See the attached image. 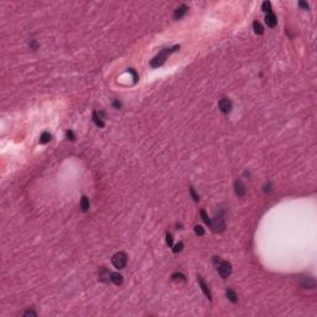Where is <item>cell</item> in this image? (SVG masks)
Listing matches in <instances>:
<instances>
[{"mask_svg":"<svg viewBox=\"0 0 317 317\" xmlns=\"http://www.w3.org/2000/svg\"><path fill=\"white\" fill-rule=\"evenodd\" d=\"M177 50H180V46H175L174 48H165V50H162L157 56H155V57L151 60V62H150L151 67H154V68L160 67L166 61L167 56H169L170 53H172V52H175V51H177Z\"/></svg>","mask_w":317,"mask_h":317,"instance_id":"1","label":"cell"},{"mask_svg":"<svg viewBox=\"0 0 317 317\" xmlns=\"http://www.w3.org/2000/svg\"><path fill=\"white\" fill-rule=\"evenodd\" d=\"M126 262H128V258L124 252H119V253L114 254L113 258H111V264L117 269H124L126 265Z\"/></svg>","mask_w":317,"mask_h":317,"instance_id":"2","label":"cell"},{"mask_svg":"<svg viewBox=\"0 0 317 317\" xmlns=\"http://www.w3.org/2000/svg\"><path fill=\"white\" fill-rule=\"evenodd\" d=\"M211 227L214 232H223L226 229V223H224V218L223 216H217L213 218V220H211Z\"/></svg>","mask_w":317,"mask_h":317,"instance_id":"3","label":"cell"},{"mask_svg":"<svg viewBox=\"0 0 317 317\" xmlns=\"http://www.w3.org/2000/svg\"><path fill=\"white\" fill-rule=\"evenodd\" d=\"M218 273H219L220 277H223V279L228 277V276L232 274V265H231L228 262H222V263H219V265H218Z\"/></svg>","mask_w":317,"mask_h":317,"instance_id":"4","label":"cell"},{"mask_svg":"<svg viewBox=\"0 0 317 317\" xmlns=\"http://www.w3.org/2000/svg\"><path fill=\"white\" fill-rule=\"evenodd\" d=\"M218 107H219V109H220V111L222 113H224V114H228L229 111L232 110V102H231V99H228V98H222L219 102H218Z\"/></svg>","mask_w":317,"mask_h":317,"instance_id":"5","label":"cell"},{"mask_svg":"<svg viewBox=\"0 0 317 317\" xmlns=\"http://www.w3.org/2000/svg\"><path fill=\"white\" fill-rule=\"evenodd\" d=\"M300 285L304 289H315L316 287V280H315V277H311V276L304 277L300 283Z\"/></svg>","mask_w":317,"mask_h":317,"instance_id":"6","label":"cell"},{"mask_svg":"<svg viewBox=\"0 0 317 317\" xmlns=\"http://www.w3.org/2000/svg\"><path fill=\"white\" fill-rule=\"evenodd\" d=\"M234 191L238 197H243L245 195V186L241 183V181H235L234 182Z\"/></svg>","mask_w":317,"mask_h":317,"instance_id":"7","label":"cell"},{"mask_svg":"<svg viewBox=\"0 0 317 317\" xmlns=\"http://www.w3.org/2000/svg\"><path fill=\"white\" fill-rule=\"evenodd\" d=\"M265 23L269 27H275L276 24H277V19H276V15L274 12H268V15L265 16Z\"/></svg>","mask_w":317,"mask_h":317,"instance_id":"8","label":"cell"},{"mask_svg":"<svg viewBox=\"0 0 317 317\" xmlns=\"http://www.w3.org/2000/svg\"><path fill=\"white\" fill-rule=\"evenodd\" d=\"M110 273L105 269V268H102L100 269V271H99V280L102 281V283H109V280H110Z\"/></svg>","mask_w":317,"mask_h":317,"instance_id":"9","label":"cell"},{"mask_svg":"<svg viewBox=\"0 0 317 317\" xmlns=\"http://www.w3.org/2000/svg\"><path fill=\"white\" fill-rule=\"evenodd\" d=\"M187 10H188V6H187V5H185V4H182L180 8L176 9V11H175V19H176V20L181 19L186 12H187Z\"/></svg>","mask_w":317,"mask_h":317,"instance_id":"10","label":"cell"},{"mask_svg":"<svg viewBox=\"0 0 317 317\" xmlns=\"http://www.w3.org/2000/svg\"><path fill=\"white\" fill-rule=\"evenodd\" d=\"M198 283H199V286H201V289H202V291H203V294L206 295L207 297H208V300H212V295H211V291H210V289H208V286L206 285V283H204L202 279L199 277L198 279Z\"/></svg>","mask_w":317,"mask_h":317,"instance_id":"11","label":"cell"},{"mask_svg":"<svg viewBox=\"0 0 317 317\" xmlns=\"http://www.w3.org/2000/svg\"><path fill=\"white\" fill-rule=\"evenodd\" d=\"M104 113H97V111H94L93 113V122L96 123V125L97 126H99V128H103L104 126V122L102 120V115H103Z\"/></svg>","mask_w":317,"mask_h":317,"instance_id":"12","label":"cell"},{"mask_svg":"<svg viewBox=\"0 0 317 317\" xmlns=\"http://www.w3.org/2000/svg\"><path fill=\"white\" fill-rule=\"evenodd\" d=\"M110 280L113 281L115 285H122L123 284V276L119 273H113L110 275Z\"/></svg>","mask_w":317,"mask_h":317,"instance_id":"13","label":"cell"},{"mask_svg":"<svg viewBox=\"0 0 317 317\" xmlns=\"http://www.w3.org/2000/svg\"><path fill=\"white\" fill-rule=\"evenodd\" d=\"M226 295H227V299H228L229 301H232L233 304H235V302L238 301V296H237V294H235L232 289H228V290L226 291Z\"/></svg>","mask_w":317,"mask_h":317,"instance_id":"14","label":"cell"},{"mask_svg":"<svg viewBox=\"0 0 317 317\" xmlns=\"http://www.w3.org/2000/svg\"><path fill=\"white\" fill-rule=\"evenodd\" d=\"M88 210H89V201H88V198L86 196H83L82 199H81V211L82 212H87Z\"/></svg>","mask_w":317,"mask_h":317,"instance_id":"15","label":"cell"},{"mask_svg":"<svg viewBox=\"0 0 317 317\" xmlns=\"http://www.w3.org/2000/svg\"><path fill=\"white\" fill-rule=\"evenodd\" d=\"M253 29H254V32L258 33V35H263V33H264V27L262 26V24L258 23V21H254Z\"/></svg>","mask_w":317,"mask_h":317,"instance_id":"16","label":"cell"},{"mask_svg":"<svg viewBox=\"0 0 317 317\" xmlns=\"http://www.w3.org/2000/svg\"><path fill=\"white\" fill-rule=\"evenodd\" d=\"M50 140H51V134L47 133V132H44L41 134V136H40V143L41 144H47Z\"/></svg>","mask_w":317,"mask_h":317,"instance_id":"17","label":"cell"},{"mask_svg":"<svg viewBox=\"0 0 317 317\" xmlns=\"http://www.w3.org/2000/svg\"><path fill=\"white\" fill-rule=\"evenodd\" d=\"M172 280H175V281H186V277H185V275L183 274H181V273H175V274H172Z\"/></svg>","mask_w":317,"mask_h":317,"instance_id":"18","label":"cell"},{"mask_svg":"<svg viewBox=\"0 0 317 317\" xmlns=\"http://www.w3.org/2000/svg\"><path fill=\"white\" fill-rule=\"evenodd\" d=\"M201 217H202L203 222L206 223L207 226H211V219L208 218V216H207V213H206V211H204V210H202V211H201Z\"/></svg>","mask_w":317,"mask_h":317,"instance_id":"19","label":"cell"},{"mask_svg":"<svg viewBox=\"0 0 317 317\" xmlns=\"http://www.w3.org/2000/svg\"><path fill=\"white\" fill-rule=\"evenodd\" d=\"M262 9H263V11H265V12H271V4H270V2H264Z\"/></svg>","mask_w":317,"mask_h":317,"instance_id":"20","label":"cell"},{"mask_svg":"<svg viewBox=\"0 0 317 317\" xmlns=\"http://www.w3.org/2000/svg\"><path fill=\"white\" fill-rule=\"evenodd\" d=\"M182 249H183V243H182V241H178V243L172 248V252H174V253H178V252H181Z\"/></svg>","mask_w":317,"mask_h":317,"instance_id":"21","label":"cell"},{"mask_svg":"<svg viewBox=\"0 0 317 317\" xmlns=\"http://www.w3.org/2000/svg\"><path fill=\"white\" fill-rule=\"evenodd\" d=\"M195 233H196L197 235H203V234H204L203 227H202V226H196V227H195Z\"/></svg>","mask_w":317,"mask_h":317,"instance_id":"22","label":"cell"},{"mask_svg":"<svg viewBox=\"0 0 317 317\" xmlns=\"http://www.w3.org/2000/svg\"><path fill=\"white\" fill-rule=\"evenodd\" d=\"M190 193H191V196H192V198H193L195 202H198V201H199V197H198V195L195 192V188H193V187L190 188Z\"/></svg>","mask_w":317,"mask_h":317,"instance_id":"23","label":"cell"},{"mask_svg":"<svg viewBox=\"0 0 317 317\" xmlns=\"http://www.w3.org/2000/svg\"><path fill=\"white\" fill-rule=\"evenodd\" d=\"M166 244L169 247H172V235L170 233L166 234Z\"/></svg>","mask_w":317,"mask_h":317,"instance_id":"24","label":"cell"},{"mask_svg":"<svg viewBox=\"0 0 317 317\" xmlns=\"http://www.w3.org/2000/svg\"><path fill=\"white\" fill-rule=\"evenodd\" d=\"M66 135H67L68 140H72V141H73L74 139H76V138H74V134H73V132H72V130H68V132L66 133Z\"/></svg>","mask_w":317,"mask_h":317,"instance_id":"25","label":"cell"},{"mask_svg":"<svg viewBox=\"0 0 317 317\" xmlns=\"http://www.w3.org/2000/svg\"><path fill=\"white\" fill-rule=\"evenodd\" d=\"M24 316L26 317V316H37L36 315V312L35 311H32V310H29V311H26L25 313H24Z\"/></svg>","mask_w":317,"mask_h":317,"instance_id":"26","label":"cell"},{"mask_svg":"<svg viewBox=\"0 0 317 317\" xmlns=\"http://www.w3.org/2000/svg\"><path fill=\"white\" fill-rule=\"evenodd\" d=\"M128 72H130V73L133 74V77H134V81L136 82V81H138V76H136V73H135V71H134L133 68H129V69H128Z\"/></svg>","mask_w":317,"mask_h":317,"instance_id":"27","label":"cell"},{"mask_svg":"<svg viewBox=\"0 0 317 317\" xmlns=\"http://www.w3.org/2000/svg\"><path fill=\"white\" fill-rule=\"evenodd\" d=\"M299 5H300L301 8H304V9L308 10V4H307V3H305V2H300V3H299Z\"/></svg>","mask_w":317,"mask_h":317,"instance_id":"28","label":"cell"},{"mask_svg":"<svg viewBox=\"0 0 317 317\" xmlns=\"http://www.w3.org/2000/svg\"><path fill=\"white\" fill-rule=\"evenodd\" d=\"M120 105H122V104H120V102H118V100H115V102H114V107H115V108H120Z\"/></svg>","mask_w":317,"mask_h":317,"instance_id":"29","label":"cell"}]
</instances>
